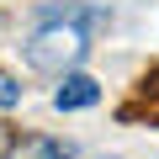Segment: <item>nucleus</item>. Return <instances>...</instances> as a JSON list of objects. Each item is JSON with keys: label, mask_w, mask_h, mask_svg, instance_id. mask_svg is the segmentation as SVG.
<instances>
[{"label": "nucleus", "mask_w": 159, "mask_h": 159, "mask_svg": "<svg viewBox=\"0 0 159 159\" xmlns=\"http://www.w3.org/2000/svg\"><path fill=\"white\" fill-rule=\"evenodd\" d=\"M85 53H90V32L80 27L74 16H58V21H48V27H37L27 37V64L43 69V74H64Z\"/></svg>", "instance_id": "nucleus-1"}, {"label": "nucleus", "mask_w": 159, "mask_h": 159, "mask_svg": "<svg viewBox=\"0 0 159 159\" xmlns=\"http://www.w3.org/2000/svg\"><path fill=\"white\" fill-rule=\"evenodd\" d=\"M96 101H101V85H96L90 74H64V85L53 90V106L58 111H85Z\"/></svg>", "instance_id": "nucleus-2"}, {"label": "nucleus", "mask_w": 159, "mask_h": 159, "mask_svg": "<svg viewBox=\"0 0 159 159\" xmlns=\"http://www.w3.org/2000/svg\"><path fill=\"white\" fill-rule=\"evenodd\" d=\"M6 159H74V143L64 138H43V133H27L6 148Z\"/></svg>", "instance_id": "nucleus-3"}, {"label": "nucleus", "mask_w": 159, "mask_h": 159, "mask_svg": "<svg viewBox=\"0 0 159 159\" xmlns=\"http://www.w3.org/2000/svg\"><path fill=\"white\" fill-rule=\"evenodd\" d=\"M21 101V85H16V74H6V69H0V111H11Z\"/></svg>", "instance_id": "nucleus-4"}, {"label": "nucleus", "mask_w": 159, "mask_h": 159, "mask_svg": "<svg viewBox=\"0 0 159 159\" xmlns=\"http://www.w3.org/2000/svg\"><path fill=\"white\" fill-rule=\"evenodd\" d=\"M143 106H148V117H154V122H159V74H154V80H148V90H143Z\"/></svg>", "instance_id": "nucleus-5"}]
</instances>
